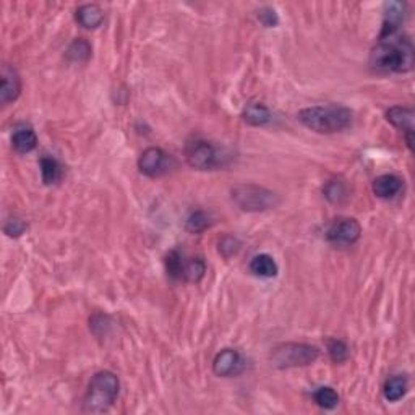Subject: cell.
I'll return each mask as SVG.
<instances>
[{"mask_svg":"<svg viewBox=\"0 0 415 415\" xmlns=\"http://www.w3.org/2000/svg\"><path fill=\"white\" fill-rule=\"evenodd\" d=\"M414 49L407 38H397V41L379 39L370 52V67L379 72L405 73L412 68Z\"/></svg>","mask_w":415,"mask_h":415,"instance_id":"cell-1","label":"cell"},{"mask_svg":"<svg viewBox=\"0 0 415 415\" xmlns=\"http://www.w3.org/2000/svg\"><path fill=\"white\" fill-rule=\"evenodd\" d=\"M299 121L316 134H338L352 123V110L338 104L312 105L299 112Z\"/></svg>","mask_w":415,"mask_h":415,"instance_id":"cell-2","label":"cell"},{"mask_svg":"<svg viewBox=\"0 0 415 415\" xmlns=\"http://www.w3.org/2000/svg\"><path fill=\"white\" fill-rule=\"evenodd\" d=\"M118 391H121V381L116 373L109 372V370L98 372L88 385L83 410L91 414L105 412L117 401Z\"/></svg>","mask_w":415,"mask_h":415,"instance_id":"cell-3","label":"cell"},{"mask_svg":"<svg viewBox=\"0 0 415 415\" xmlns=\"http://www.w3.org/2000/svg\"><path fill=\"white\" fill-rule=\"evenodd\" d=\"M320 357V349L305 342H284L273 349L271 365L279 370L312 365Z\"/></svg>","mask_w":415,"mask_h":415,"instance_id":"cell-4","label":"cell"},{"mask_svg":"<svg viewBox=\"0 0 415 415\" xmlns=\"http://www.w3.org/2000/svg\"><path fill=\"white\" fill-rule=\"evenodd\" d=\"M232 200L247 213H260V211L273 210L279 205V197L275 192L255 184H244L234 187Z\"/></svg>","mask_w":415,"mask_h":415,"instance_id":"cell-5","label":"cell"},{"mask_svg":"<svg viewBox=\"0 0 415 415\" xmlns=\"http://www.w3.org/2000/svg\"><path fill=\"white\" fill-rule=\"evenodd\" d=\"M185 159L188 166L197 171H214L223 166L224 156L219 148H216L211 141L195 138L188 141L185 147Z\"/></svg>","mask_w":415,"mask_h":415,"instance_id":"cell-6","label":"cell"},{"mask_svg":"<svg viewBox=\"0 0 415 415\" xmlns=\"http://www.w3.org/2000/svg\"><path fill=\"white\" fill-rule=\"evenodd\" d=\"M175 164H177V162H175V159L172 158L169 153H166L164 149L156 147L147 148L138 158L140 172L151 179H159L162 177V175H167L174 169Z\"/></svg>","mask_w":415,"mask_h":415,"instance_id":"cell-7","label":"cell"},{"mask_svg":"<svg viewBox=\"0 0 415 415\" xmlns=\"http://www.w3.org/2000/svg\"><path fill=\"white\" fill-rule=\"evenodd\" d=\"M362 236V226L354 218H339L329 224L326 238L339 247L354 245Z\"/></svg>","mask_w":415,"mask_h":415,"instance_id":"cell-8","label":"cell"},{"mask_svg":"<svg viewBox=\"0 0 415 415\" xmlns=\"http://www.w3.org/2000/svg\"><path fill=\"white\" fill-rule=\"evenodd\" d=\"M244 370V359L236 349H224L213 360V372L218 377H234Z\"/></svg>","mask_w":415,"mask_h":415,"instance_id":"cell-9","label":"cell"},{"mask_svg":"<svg viewBox=\"0 0 415 415\" xmlns=\"http://www.w3.org/2000/svg\"><path fill=\"white\" fill-rule=\"evenodd\" d=\"M386 118L391 125H394L396 129L405 131V140H407V147L412 151V141H414V121H415V112L414 109L404 108V105H394V108L388 109Z\"/></svg>","mask_w":415,"mask_h":415,"instance_id":"cell-10","label":"cell"},{"mask_svg":"<svg viewBox=\"0 0 415 415\" xmlns=\"http://www.w3.org/2000/svg\"><path fill=\"white\" fill-rule=\"evenodd\" d=\"M2 86H0V103L10 104L18 99L21 92V78L15 68L8 64L2 65Z\"/></svg>","mask_w":415,"mask_h":415,"instance_id":"cell-11","label":"cell"},{"mask_svg":"<svg viewBox=\"0 0 415 415\" xmlns=\"http://www.w3.org/2000/svg\"><path fill=\"white\" fill-rule=\"evenodd\" d=\"M373 193L378 198H383V200H390V198H394L396 195H399V192L403 190V179L397 177L394 174H385L379 175L373 180Z\"/></svg>","mask_w":415,"mask_h":415,"instance_id":"cell-12","label":"cell"},{"mask_svg":"<svg viewBox=\"0 0 415 415\" xmlns=\"http://www.w3.org/2000/svg\"><path fill=\"white\" fill-rule=\"evenodd\" d=\"M75 20L78 21L79 26L86 29H96L103 25L104 21V12L103 8L96 3H86L77 8L75 12Z\"/></svg>","mask_w":415,"mask_h":415,"instance_id":"cell-13","label":"cell"},{"mask_svg":"<svg viewBox=\"0 0 415 415\" xmlns=\"http://www.w3.org/2000/svg\"><path fill=\"white\" fill-rule=\"evenodd\" d=\"M242 118L245 123L251 127H263L271 122L273 114L268 109L266 104L263 103H249L245 105L244 112H242Z\"/></svg>","mask_w":415,"mask_h":415,"instance_id":"cell-14","label":"cell"},{"mask_svg":"<svg viewBox=\"0 0 415 415\" xmlns=\"http://www.w3.org/2000/svg\"><path fill=\"white\" fill-rule=\"evenodd\" d=\"M250 271L251 275H255L257 277H264V279H269V277L277 276V264L275 262V258L268 253H260L257 257L251 258L250 262Z\"/></svg>","mask_w":415,"mask_h":415,"instance_id":"cell-15","label":"cell"},{"mask_svg":"<svg viewBox=\"0 0 415 415\" xmlns=\"http://www.w3.org/2000/svg\"><path fill=\"white\" fill-rule=\"evenodd\" d=\"M12 147L16 153H31L38 147V135L31 129H18L12 136Z\"/></svg>","mask_w":415,"mask_h":415,"instance_id":"cell-16","label":"cell"},{"mask_svg":"<svg viewBox=\"0 0 415 415\" xmlns=\"http://www.w3.org/2000/svg\"><path fill=\"white\" fill-rule=\"evenodd\" d=\"M407 388V378L403 377V375H397V377L386 379L385 386H383V394H385V399L390 401V403H397V401H401L405 396Z\"/></svg>","mask_w":415,"mask_h":415,"instance_id":"cell-17","label":"cell"},{"mask_svg":"<svg viewBox=\"0 0 415 415\" xmlns=\"http://www.w3.org/2000/svg\"><path fill=\"white\" fill-rule=\"evenodd\" d=\"M206 273V263L205 260L197 258H184V268H182V281L185 282H200L205 277Z\"/></svg>","mask_w":415,"mask_h":415,"instance_id":"cell-18","label":"cell"},{"mask_svg":"<svg viewBox=\"0 0 415 415\" xmlns=\"http://www.w3.org/2000/svg\"><path fill=\"white\" fill-rule=\"evenodd\" d=\"M91 57V46L86 39H75L67 49V59L75 62V64H83L88 62Z\"/></svg>","mask_w":415,"mask_h":415,"instance_id":"cell-19","label":"cell"},{"mask_svg":"<svg viewBox=\"0 0 415 415\" xmlns=\"http://www.w3.org/2000/svg\"><path fill=\"white\" fill-rule=\"evenodd\" d=\"M313 401H315L316 405H320L321 409L331 410L338 407L339 394L331 386H321L313 392Z\"/></svg>","mask_w":415,"mask_h":415,"instance_id":"cell-20","label":"cell"},{"mask_svg":"<svg viewBox=\"0 0 415 415\" xmlns=\"http://www.w3.org/2000/svg\"><path fill=\"white\" fill-rule=\"evenodd\" d=\"M323 193L326 200L334 203V205H341L347 198V188L341 180H329L323 187Z\"/></svg>","mask_w":415,"mask_h":415,"instance_id":"cell-21","label":"cell"},{"mask_svg":"<svg viewBox=\"0 0 415 415\" xmlns=\"http://www.w3.org/2000/svg\"><path fill=\"white\" fill-rule=\"evenodd\" d=\"M39 166H41L42 182L46 185L55 184L60 179V166L54 158H42Z\"/></svg>","mask_w":415,"mask_h":415,"instance_id":"cell-22","label":"cell"},{"mask_svg":"<svg viewBox=\"0 0 415 415\" xmlns=\"http://www.w3.org/2000/svg\"><path fill=\"white\" fill-rule=\"evenodd\" d=\"M166 264V271L172 279L175 281H182V268H184V257L179 253V251L172 250L167 253V257L164 260Z\"/></svg>","mask_w":415,"mask_h":415,"instance_id":"cell-23","label":"cell"},{"mask_svg":"<svg viewBox=\"0 0 415 415\" xmlns=\"http://www.w3.org/2000/svg\"><path fill=\"white\" fill-rule=\"evenodd\" d=\"M210 226H211L210 216H208L205 211H195V213L188 216L187 223H185V229L192 234H201Z\"/></svg>","mask_w":415,"mask_h":415,"instance_id":"cell-24","label":"cell"},{"mask_svg":"<svg viewBox=\"0 0 415 415\" xmlns=\"http://www.w3.org/2000/svg\"><path fill=\"white\" fill-rule=\"evenodd\" d=\"M328 354L331 360L336 362V364H342L349 359V347L346 342L339 341V339H331L328 342Z\"/></svg>","mask_w":415,"mask_h":415,"instance_id":"cell-25","label":"cell"},{"mask_svg":"<svg viewBox=\"0 0 415 415\" xmlns=\"http://www.w3.org/2000/svg\"><path fill=\"white\" fill-rule=\"evenodd\" d=\"M3 231H5L8 237H20V236H23V232L26 231V224H25V221H21L18 218H12L5 223Z\"/></svg>","mask_w":415,"mask_h":415,"instance_id":"cell-26","label":"cell"},{"mask_svg":"<svg viewBox=\"0 0 415 415\" xmlns=\"http://www.w3.org/2000/svg\"><path fill=\"white\" fill-rule=\"evenodd\" d=\"M258 20L262 21V23L266 26V28H273V26H276L279 23V18H277L276 12L273 10V8H263V10H260L258 13Z\"/></svg>","mask_w":415,"mask_h":415,"instance_id":"cell-27","label":"cell"}]
</instances>
